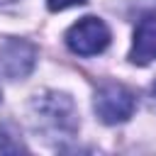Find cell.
Instances as JSON below:
<instances>
[{"mask_svg": "<svg viewBox=\"0 0 156 156\" xmlns=\"http://www.w3.org/2000/svg\"><path fill=\"white\" fill-rule=\"evenodd\" d=\"M29 122L46 139H71L78 129V112L68 95L44 90L29 102Z\"/></svg>", "mask_w": 156, "mask_h": 156, "instance_id": "6da1fadb", "label": "cell"}, {"mask_svg": "<svg viewBox=\"0 0 156 156\" xmlns=\"http://www.w3.org/2000/svg\"><path fill=\"white\" fill-rule=\"evenodd\" d=\"M66 44L78 56H95L107 49L110 29L100 17H83L66 32Z\"/></svg>", "mask_w": 156, "mask_h": 156, "instance_id": "7a4b0ae2", "label": "cell"}, {"mask_svg": "<svg viewBox=\"0 0 156 156\" xmlns=\"http://www.w3.org/2000/svg\"><path fill=\"white\" fill-rule=\"evenodd\" d=\"M136 107L134 93L119 83H107L95 93V112L105 124H119L132 117Z\"/></svg>", "mask_w": 156, "mask_h": 156, "instance_id": "3957f363", "label": "cell"}, {"mask_svg": "<svg viewBox=\"0 0 156 156\" xmlns=\"http://www.w3.org/2000/svg\"><path fill=\"white\" fill-rule=\"evenodd\" d=\"M37 61V49L22 39H10L0 46V73L5 78H24L34 68Z\"/></svg>", "mask_w": 156, "mask_h": 156, "instance_id": "277c9868", "label": "cell"}, {"mask_svg": "<svg viewBox=\"0 0 156 156\" xmlns=\"http://www.w3.org/2000/svg\"><path fill=\"white\" fill-rule=\"evenodd\" d=\"M129 58L134 63H139V66L156 58V15H146V17L139 20Z\"/></svg>", "mask_w": 156, "mask_h": 156, "instance_id": "5b68a950", "label": "cell"}, {"mask_svg": "<svg viewBox=\"0 0 156 156\" xmlns=\"http://www.w3.org/2000/svg\"><path fill=\"white\" fill-rule=\"evenodd\" d=\"M20 151H27L22 139H17L10 124H0V154H20Z\"/></svg>", "mask_w": 156, "mask_h": 156, "instance_id": "8992f818", "label": "cell"}, {"mask_svg": "<svg viewBox=\"0 0 156 156\" xmlns=\"http://www.w3.org/2000/svg\"><path fill=\"white\" fill-rule=\"evenodd\" d=\"M85 0H46L49 10L58 12V10H66V7H73V5H83Z\"/></svg>", "mask_w": 156, "mask_h": 156, "instance_id": "52a82bcc", "label": "cell"}, {"mask_svg": "<svg viewBox=\"0 0 156 156\" xmlns=\"http://www.w3.org/2000/svg\"><path fill=\"white\" fill-rule=\"evenodd\" d=\"M151 90H154V95H156V80H154V85H151Z\"/></svg>", "mask_w": 156, "mask_h": 156, "instance_id": "ba28073f", "label": "cell"}, {"mask_svg": "<svg viewBox=\"0 0 156 156\" xmlns=\"http://www.w3.org/2000/svg\"><path fill=\"white\" fill-rule=\"evenodd\" d=\"M0 100H2V90H0Z\"/></svg>", "mask_w": 156, "mask_h": 156, "instance_id": "9c48e42d", "label": "cell"}, {"mask_svg": "<svg viewBox=\"0 0 156 156\" xmlns=\"http://www.w3.org/2000/svg\"><path fill=\"white\" fill-rule=\"evenodd\" d=\"M0 2H10V0H0Z\"/></svg>", "mask_w": 156, "mask_h": 156, "instance_id": "30bf717a", "label": "cell"}]
</instances>
